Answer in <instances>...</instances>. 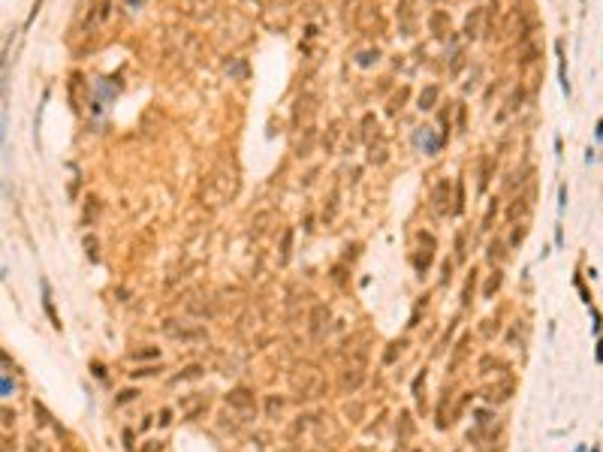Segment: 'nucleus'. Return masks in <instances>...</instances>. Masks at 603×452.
Here are the masks:
<instances>
[{"label": "nucleus", "mask_w": 603, "mask_h": 452, "mask_svg": "<svg viewBox=\"0 0 603 452\" xmlns=\"http://www.w3.org/2000/svg\"><path fill=\"white\" fill-rule=\"evenodd\" d=\"M498 286H501V272H495V275H492V278H488V283H485V292H482V295H485V298H488V295H492V292H495V289H498Z\"/></svg>", "instance_id": "6e6552de"}, {"label": "nucleus", "mask_w": 603, "mask_h": 452, "mask_svg": "<svg viewBox=\"0 0 603 452\" xmlns=\"http://www.w3.org/2000/svg\"><path fill=\"white\" fill-rule=\"evenodd\" d=\"M85 244H88L91 259H97V256H100V250H97V247H100V244H97V238H94V235H85Z\"/></svg>", "instance_id": "1a4fd4ad"}, {"label": "nucleus", "mask_w": 603, "mask_h": 452, "mask_svg": "<svg viewBox=\"0 0 603 452\" xmlns=\"http://www.w3.org/2000/svg\"><path fill=\"white\" fill-rule=\"evenodd\" d=\"M130 398H136V389H127V392H121V395H118V401L124 404V401H130Z\"/></svg>", "instance_id": "f8f14e48"}, {"label": "nucleus", "mask_w": 603, "mask_h": 452, "mask_svg": "<svg viewBox=\"0 0 603 452\" xmlns=\"http://www.w3.org/2000/svg\"><path fill=\"white\" fill-rule=\"evenodd\" d=\"M431 202H434V211L437 214H449V184L446 181H437L434 190H431Z\"/></svg>", "instance_id": "f257e3e1"}, {"label": "nucleus", "mask_w": 603, "mask_h": 452, "mask_svg": "<svg viewBox=\"0 0 603 452\" xmlns=\"http://www.w3.org/2000/svg\"><path fill=\"white\" fill-rule=\"evenodd\" d=\"M142 452H160V443H148Z\"/></svg>", "instance_id": "ddd939ff"}, {"label": "nucleus", "mask_w": 603, "mask_h": 452, "mask_svg": "<svg viewBox=\"0 0 603 452\" xmlns=\"http://www.w3.org/2000/svg\"><path fill=\"white\" fill-rule=\"evenodd\" d=\"M480 18H482V9H474V12L468 15V21H465V33H468V36H477V30H480Z\"/></svg>", "instance_id": "20e7f679"}, {"label": "nucleus", "mask_w": 603, "mask_h": 452, "mask_svg": "<svg viewBox=\"0 0 603 452\" xmlns=\"http://www.w3.org/2000/svg\"><path fill=\"white\" fill-rule=\"evenodd\" d=\"M437 100H440V91L434 88V85H428V88H422V94H420V109H434L437 106Z\"/></svg>", "instance_id": "7ed1b4c3"}, {"label": "nucleus", "mask_w": 603, "mask_h": 452, "mask_svg": "<svg viewBox=\"0 0 603 452\" xmlns=\"http://www.w3.org/2000/svg\"><path fill=\"white\" fill-rule=\"evenodd\" d=\"M488 172H492V160H488V157H482V163H480V190H485V184H488Z\"/></svg>", "instance_id": "423d86ee"}, {"label": "nucleus", "mask_w": 603, "mask_h": 452, "mask_svg": "<svg viewBox=\"0 0 603 452\" xmlns=\"http://www.w3.org/2000/svg\"><path fill=\"white\" fill-rule=\"evenodd\" d=\"M227 401H230L233 407H239V410H250V407H253V395H250L247 389H233V392L227 395Z\"/></svg>", "instance_id": "f03ea898"}, {"label": "nucleus", "mask_w": 603, "mask_h": 452, "mask_svg": "<svg viewBox=\"0 0 603 452\" xmlns=\"http://www.w3.org/2000/svg\"><path fill=\"white\" fill-rule=\"evenodd\" d=\"M495 256L501 259V244H492V247H488V259H495Z\"/></svg>", "instance_id": "9b49d317"}, {"label": "nucleus", "mask_w": 603, "mask_h": 452, "mask_svg": "<svg viewBox=\"0 0 603 452\" xmlns=\"http://www.w3.org/2000/svg\"><path fill=\"white\" fill-rule=\"evenodd\" d=\"M413 3L417 0H401V6H398V18L401 21H410L413 18Z\"/></svg>", "instance_id": "39448f33"}, {"label": "nucleus", "mask_w": 603, "mask_h": 452, "mask_svg": "<svg viewBox=\"0 0 603 452\" xmlns=\"http://www.w3.org/2000/svg\"><path fill=\"white\" fill-rule=\"evenodd\" d=\"M290 244H293V229H287V232H284V244H281V253H284V259L290 256Z\"/></svg>", "instance_id": "9d476101"}, {"label": "nucleus", "mask_w": 603, "mask_h": 452, "mask_svg": "<svg viewBox=\"0 0 603 452\" xmlns=\"http://www.w3.org/2000/svg\"><path fill=\"white\" fill-rule=\"evenodd\" d=\"M404 100H407V88H401V94H395V97H392V103H389V112L395 115L398 109H401V103H404Z\"/></svg>", "instance_id": "0eeeda50"}]
</instances>
